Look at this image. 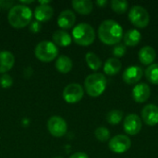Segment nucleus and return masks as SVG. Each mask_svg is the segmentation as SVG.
<instances>
[{"mask_svg": "<svg viewBox=\"0 0 158 158\" xmlns=\"http://www.w3.org/2000/svg\"><path fill=\"white\" fill-rule=\"evenodd\" d=\"M96 4L99 6H105L106 4H107V1L106 0H98V1H96Z\"/></svg>", "mask_w": 158, "mask_h": 158, "instance_id": "nucleus-33", "label": "nucleus"}, {"mask_svg": "<svg viewBox=\"0 0 158 158\" xmlns=\"http://www.w3.org/2000/svg\"><path fill=\"white\" fill-rule=\"evenodd\" d=\"M32 18V12L31 8L25 5H15L8 12L7 19L9 24L16 28L21 29L30 24Z\"/></svg>", "mask_w": 158, "mask_h": 158, "instance_id": "nucleus-2", "label": "nucleus"}, {"mask_svg": "<svg viewBox=\"0 0 158 158\" xmlns=\"http://www.w3.org/2000/svg\"><path fill=\"white\" fill-rule=\"evenodd\" d=\"M69 158H89L88 156L85 154V153H82V152H78V153H75L73 154L72 156H70Z\"/></svg>", "mask_w": 158, "mask_h": 158, "instance_id": "nucleus-32", "label": "nucleus"}, {"mask_svg": "<svg viewBox=\"0 0 158 158\" xmlns=\"http://www.w3.org/2000/svg\"><path fill=\"white\" fill-rule=\"evenodd\" d=\"M72 38L77 44L88 46L94 42V29L88 23H80L72 30Z\"/></svg>", "mask_w": 158, "mask_h": 158, "instance_id": "nucleus-4", "label": "nucleus"}, {"mask_svg": "<svg viewBox=\"0 0 158 158\" xmlns=\"http://www.w3.org/2000/svg\"><path fill=\"white\" fill-rule=\"evenodd\" d=\"M34 55L40 61L48 63L56 58L58 49L54 43L50 41H43L35 46Z\"/></svg>", "mask_w": 158, "mask_h": 158, "instance_id": "nucleus-5", "label": "nucleus"}, {"mask_svg": "<svg viewBox=\"0 0 158 158\" xmlns=\"http://www.w3.org/2000/svg\"><path fill=\"white\" fill-rule=\"evenodd\" d=\"M109 149L116 154H123L131 146V141L127 135L118 134L114 136L108 143Z\"/></svg>", "mask_w": 158, "mask_h": 158, "instance_id": "nucleus-9", "label": "nucleus"}, {"mask_svg": "<svg viewBox=\"0 0 158 158\" xmlns=\"http://www.w3.org/2000/svg\"><path fill=\"white\" fill-rule=\"evenodd\" d=\"M126 51H127V48H126L125 44H118L113 48V55L116 57H121V56H123L126 54Z\"/></svg>", "mask_w": 158, "mask_h": 158, "instance_id": "nucleus-29", "label": "nucleus"}, {"mask_svg": "<svg viewBox=\"0 0 158 158\" xmlns=\"http://www.w3.org/2000/svg\"><path fill=\"white\" fill-rule=\"evenodd\" d=\"M142 118L148 126L158 124V106L154 104L146 105L142 110Z\"/></svg>", "mask_w": 158, "mask_h": 158, "instance_id": "nucleus-11", "label": "nucleus"}, {"mask_svg": "<svg viewBox=\"0 0 158 158\" xmlns=\"http://www.w3.org/2000/svg\"><path fill=\"white\" fill-rule=\"evenodd\" d=\"M54 14V9L49 5H39L34 10V17L39 22L48 21Z\"/></svg>", "mask_w": 158, "mask_h": 158, "instance_id": "nucleus-17", "label": "nucleus"}, {"mask_svg": "<svg viewBox=\"0 0 158 158\" xmlns=\"http://www.w3.org/2000/svg\"><path fill=\"white\" fill-rule=\"evenodd\" d=\"M13 2H7V1H0V8H11L13 6Z\"/></svg>", "mask_w": 158, "mask_h": 158, "instance_id": "nucleus-31", "label": "nucleus"}, {"mask_svg": "<svg viewBox=\"0 0 158 158\" xmlns=\"http://www.w3.org/2000/svg\"><path fill=\"white\" fill-rule=\"evenodd\" d=\"M76 21V16L73 11L67 9L63 10L57 18V25L64 30L70 29Z\"/></svg>", "mask_w": 158, "mask_h": 158, "instance_id": "nucleus-14", "label": "nucleus"}, {"mask_svg": "<svg viewBox=\"0 0 158 158\" xmlns=\"http://www.w3.org/2000/svg\"><path fill=\"white\" fill-rule=\"evenodd\" d=\"M143 76V70L139 66H131L127 68L123 74L122 78L123 81L128 84H134L141 81Z\"/></svg>", "mask_w": 158, "mask_h": 158, "instance_id": "nucleus-12", "label": "nucleus"}, {"mask_svg": "<svg viewBox=\"0 0 158 158\" xmlns=\"http://www.w3.org/2000/svg\"><path fill=\"white\" fill-rule=\"evenodd\" d=\"M12 84H13V80L10 75L5 73L0 76V85L2 88H4V89L9 88L12 86Z\"/></svg>", "mask_w": 158, "mask_h": 158, "instance_id": "nucleus-28", "label": "nucleus"}, {"mask_svg": "<svg viewBox=\"0 0 158 158\" xmlns=\"http://www.w3.org/2000/svg\"><path fill=\"white\" fill-rule=\"evenodd\" d=\"M141 39H142V34L136 29H130L123 35L124 44L128 45V46L137 45L141 42Z\"/></svg>", "mask_w": 158, "mask_h": 158, "instance_id": "nucleus-21", "label": "nucleus"}, {"mask_svg": "<svg viewBox=\"0 0 158 158\" xmlns=\"http://www.w3.org/2000/svg\"><path fill=\"white\" fill-rule=\"evenodd\" d=\"M129 19L137 28H145L150 22V15L143 6L136 5L131 7Z\"/></svg>", "mask_w": 158, "mask_h": 158, "instance_id": "nucleus-6", "label": "nucleus"}, {"mask_svg": "<svg viewBox=\"0 0 158 158\" xmlns=\"http://www.w3.org/2000/svg\"><path fill=\"white\" fill-rule=\"evenodd\" d=\"M123 118V112L118 109L111 110L106 115V121L111 125H118Z\"/></svg>", "mask_w": 158, "mask_h": 158, "instance_id": "nucleus-25", "label": "nucleus"}, {"mask_svg": "<svg viewBox=\"0 0 158 158\" xmlns=\"http://www.w3.org/2000/svg\"><path fill=\"white\" fill-rule=\"evenodd\" d=\"M71 6L76 12L81 15H88L93 11L94 5L90 0H73Z\"/></svg>", "mask_w": 158, "mask_h": 158, "instance_id": "nucleus-18", "label": "nucleus"}, {"mask_svg": "<svg viewBox=\"0 0 158 158\" xmlns=\"http://www.w3.org/2000/svg\"><path fill=\"white\" fill-rule=\"evenodd\" d=\"M145 77L153 84H158V63L150 65L145 70Z\"/></svg>", "mask_w": 158, "mask_h": 158, "instance_id": "nucleus-24", "label": "nucleus"}, {"mask_svg": "<svg viewBox=\"0 0 158 158\" xmlns=\"http://www.w3.org/2000/svg\"><path fill=\"white\" fill-rule=\"evenodd\" d=\"M53 41H54V44L57 46H60V47H66V46H69L71 42H72V39H71V36L64 30H58V31H56L53 34Z\"/></svg>", "mask_w": 158, "mask_h": 158, "instance_id": "nucleus-19", "label": "nucleus"}, {"mask_svg": "<svg viewBox=\"0 0 158 158\" xmlns=\"http://www.w3.org/2000/svg\"><path fill=\"white\" fill-rule=\"evenodd\" d=\"M142 119L136 114H130L124 118L123 128L127 134L129 135H136L142 130Z\"/></svg>", "mask_w": 158, "mask_h": 158, "instance_id": "nucleus-10", "label": "nucleus"}, {"mask_svg": "<svg viewBox=\"0 0 158 158\" xmlns=\"http://www.w3.org/2000/svg\"><path fill=\"white\" fill-rule=\"evenodd\" d=\"M86 93L92 97L100 96L106 88V79L102 73H93L86 77L84 81Z\"/></svg>", "mask_w": 158, "mask_h": 158, "instance_id": "nucleus-3", "label": "nucleus"}, {"mask_svg": "<svg viewBox=\"0 0 158 158\" xmlns=\"http://www.w3.org/2000/svg\"><path fill=\"white\" fill-rule=\"evenodd\" d=\"M138 57L142 64L150 66V65H152V63L155 61V59L156 57V52L152 46L146 45L140 49V51L138 53Z\"/></svg>", "mask_w": 158, "mask_h": 158, "instance_id": "nucleus-15", "label": "nucleus"}, {"mask_svg": "<svg viewBox=\"0 0 158 158\" xmlns=\"http://www.w3.org/2000/svg\"><path fill=\"white\" fill-rule=\"evenodd\" d=\"M122 63L119 59L116 57H110L106 61L104 65V71L106 75L114 76L120 71Z\"/></svg>", "mask_w": 158, "mask_h": 158, "instance_id": "nucleus-20", "label": "nucleus"}, {"mask_svg": "<svg viewBox=\"0 0 158 158\" xmlns=\"http://www.w3.org/2000/svg\"><path fill=\"white\" fill-rule=\"evenodd\" d=\"M47 129L54 137H62L67 133L68 124L64 118L59 116H53L47 121Z\"/></svg>", "mask_w": 158, "mask_h": 158, "instance_id": "nucleus-7", "label": "nucleus"}, {"mask_svg": "<svg viewBox=\"0 0 158 158\" xmlns=\"http://www.w3.org/2000/svg\"><path fill=\"white\" fill-rule=\"evenodd\" d=\"M112 9L118 14L125 13L129 7V3L126 0H113L111 2Z\"/></svg>", "mask_w": 158, "mask_h": 158, "instance_id": "nucleus-26", "label": "nucleus"}, {"mask_svg": "<svg viewBox=\"0 0 158 158\" xmlns=\"http://www.w3.org/2000/svg\"><path fill=\"white\" fill-rule=\"evenodd\" d=\"M84 94V90L79 83H70L67 85L63 91V98L69 104L80 102Z\"/></svg>", "mask_w": 158, "mask_h": 158, "instance_id": "nucleus-8", "label": "nucleus"}, {"mask_svg": "<svg viewBox=\"0 0 158 158\" xmlns=\"http://www.w3.org/2000/svg\"><path fill=\"white\" fill-rule=\"evenodd\" d=\"M73 67L72 60L67 56H59L56 61V69L60 73H69Z\"/></svg>", "mask_w": 158, "mask_h": 158, "instance_id": "nucleus-22", "label": "nucleus"}, {"mask_svg": "<svg viewBox=\"0 0 158 158\" xmlns=\"http://www.w3.org/2000/svg\"><path fill=\"white\" fill-rule=\"evenodd\" d=\"M85 60L88 67L93 70H98L102 67V61L100 57L93 52H88L86 54Z\"/></svg>", "mask_w": 158, "mask_h": 158, "instance_id": "nucleus-23", "label": "nucleus"}, {"mask_svg": "<svg viewBox=\"0 0 158 158\" xmlns=\"http://www.w3.org/2000/svg\"><path fill=\"white\" fill-rule=\"evenodd\" d=\"M94 135L96 137V139L102 143L107 142L110 138V131L108 129L105 128V127H98L95 131H94Z\"/></svg>", "mask_w": 158, "mask_h": 158, "instance_id": "nucleus-27", "label": "nucleus"}, {"mask_svg": "<svg viewBox=\"0 0 158 158\" xmlns=\"http://www.w3.org/2000/svg\"><path fill=\"white\" fill-rule=\"evenodd\" d=\"M55 158H62V157H58V156H57V157H55Z\"/></svg>", "mask_w": 158, "mask_h": 158, "instance_id": "nucleus-34", "label": "nucleus"}, {"mask_svg": "<svg viewBox=\"0 0 158 158\" xmlns=\"http://www.w3.org/2000/svg\"><path fill=\"white\" fill-rule=\"evenodd\" d=\"M15 63V57L9 51L0 52V73L5 74L9 71Z\"/></svg>", "mask_w": 158, "mask_h": 158, "instance_id": "nucleus-16", "label": "nucleus"}, {"mask_svg": "<svg viewBox=\"0 0 158 158\" xmlns=\"http://www.w3.org/2000/svg\"><path fill=\"white\" fill-rule=\"evenodd\" d=\"M42 29V25H41V22L35 20V21H32L30 23V31L33 33H37L40 31V30Z\"/></svg>", "mask_w": 158, "mask_h": 158, "instance_id": "nucleus-30", "label": "nucleus"}, {"mask_svg": "<svg viewBox=\"0 0 158 158\" xmlns=\"http://www.w3.org/2000/svg\"><path fill=\"white\" fill-rule=\"evenodd\" d=\"M151 95V89L146 83H139L132 90L133 99L137 103L146 102Z\"/></svg>", "mask_w": 158, "mask_h": 158, "instance_id": "nucleus-13", "label": "nucleus"}, {"mask_svg": "<svg viewBox=\"0 0 158 158\" xmlns=\"http://www.w3.org/2000/svg\"><path fill=\"white\" fill-rule=\"evenodd\" d=\"M98 37L106 44H118L123 38V29L116 20L106 19L99 25Z\"/></svg>", "mask_w": 158, "mask_h": 158, "instance_id": "nucleus-1", "label": "nucleus"}]
</instances>
